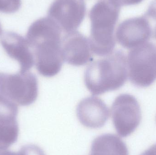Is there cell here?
<instances>
[{
	"label": "cell",
	"instance_id": "obj_1",
	"mask_svg": "<svg viewBox=\"0 0 156 155\" xmlns=\"http://www.w3.org/2000/svg\"><path fill=\"white\" fill-rule=\"evenodd\" d=\"M62 31L48 16L35 21L27 31L26 39L34 54L36 67L45 77L56 75L62 68Z\"/></svg>",
	"mask_w": 156,
	"mask_h": 155
},
{
	"label": "cell",
	"instance_id": "obj_2",
	"mask_svg": "<svg viewBox=\"0 0 156 155\" xmlns=\"http://www.w3.org/2000/svg\"><path fill=\"white\" fill-rule=\"evenodd\" d=\"M127 76L126 56L122 50H116L88 66L84 83L92 94L99 95L118 90L125 83Z\"/></svg>",
	"mask_w": 156,
	"mask_h": 155
},
{
	"label": "cell",
	"instance_id": "obj_3",
	"mask_svg": "<svg viewBox=\"0 0 156 155\" xmlns=\"http://www.w3.org/2000/svg\"><path fill=\"white\" fill-rule=\"evenodd\" d=\"M120 8L108 0H100L92 7L89 16L91 22L89 38L92 52L101 56L112 52L115 45L114 30Z\"/></svg>",
	"mask_w": 156,
	"mask_h": 155
},
{
	"label": "cell",
	"instance_id": "obj_4",
	"mask_svg": "<svg viewBox=\"0 0 156 155\" xmlns=\"http://www.w3.org/2000/svg\"><path fill=\"white\" fill-rule=\"evenodd\" d=\"M130 82L135 86L146 87L156 80V45L147 42L132 49L127 59Z\"/></svg>",
	"mask_w": 156,
	"mask_h": 155
},
{
	"label": "cell",
	"instance_id": "obj_5",
	"mask_svg": "<svg viewBox=\"0 0 156 155\" xmlns=\"http://www.w3.org/2000/svg\"><path fill=\"white\" fill-rule=\"evenodd\" d=\"M38 92L37 77L33 73H0V94L17 105L32 104L37 98Z\"/></svg>",
	"mask_w": 156,
	"mask_h": 155
},
{
	"label": "cell",
	"instance_id": "obj_6",
	"mask_svg": "<svg viewBox=\"0 0 156 155\" xmlns=\"http://www.w3.org/2000/svg\"><path fill=\"white\" fill-rule=\"evenodd\" d=\"M114 126L120 136L126 137L133 133L140 124L141 110L136 98L129 94L115 98L112 106Z\"/></svg>",
	"mask_w": 156,
	"mask_h": 155
},
{
	"label": "cell",
	"instance_id": "obj_7",
	"mask_svg": "<svg viewBox=\"0 0 156 155\" xmlns=\"http://www.w3.org/2000/svg\"><path fill=\"white\" fill-rule=\"evenodd\" d=\"M86 14L84 0H55L49 7L48 17L58 24L66 33L79 28Z\"/></svg>",
	"mask_w": 156,
	"mask_h": 155
},
{
	"label": "cell",
	"instance_id": "obj_8",
	"mask_svg": "<svg viewBox=\"0 0 156 155\" xmlns=\"http://www.w3.org/2000/svg\"><path fill=\"white\" fill-rule=\"evenodd\" d=\"M153 35V30L145 16L129 18L117 27V42L125 48L133 49L147 42Z\"/></svg>",
	"mask_w": 156,
	"mask_h": 155
},
{
	"label": "cell",
	"instance_id": "obj_9",
	"mask_svg": "<svg viewBox=\"0 0 156 155\" xmlns=\"http://www.w3.org/2000/svg\"><path fill=\"white\" fill-rule=\"evenodd\" d=\"M89 39L77 31L66 33L62 38L63 61L74 66L85 65L93 60Z\"/></svg>",
	"mask_w": 156,
	"mask_h": 155
},
{
	"label": "cell",
	"instance_id": "obj_10",
	"mask_svg": "<svg viewBox=\"0 0 156 155\" xmlns=\"http://www.w3.org/2000/svg\"><path fill=\"white\" fill-rule=\"evenodd\" d=\"M18 113L17 105L0 94V150H6L17 141Z\"/></svg>",
	"mask_w": 156,
	"mask_h": 155
},
{
	"label": "cell",
	"instance_id": "obj_11",
	"mask_svg": "<svg viewBox=\"0 0 156 155\" xmlns=\"http://www.w3.org/2000/svg\"><path fill=\"white\" fill-rule=\"evenodd\" d=\"M1 43L9 57L20 65V72H28L35 64L34 57L26 39L12 32L3 33Z\"/></svg>",
	"mask_w": 156,
	"mask_h": 155
},
{
	"label": "cell",
	"instance_id": "obj_12",
	"mask_svg": "<svg viewBox=\"0 0 156 155\" xmlns=\"http://www.w3.org/2000/svg\"><path fill=\"white\" fill-rule=\"evenodd\" d=\"M81 123L88 128H101L105 124L110 116V110L100 98L91 96L80 101L76 110Z\"/></svg>",
	"mask_w": 156,
	"mask_h": 155
},
{
	"label": "cell",
	"instance_id": "obj_13",
	"mask_svg": "<svg viewBox=\"0 0 156 155\" xmlns=\"http://www.w3.org/2000/svg\"><path fill=\"white\" fill-rule=\"evenodd\" d=\"M90 155H129V152L125 143L119 136L105 134L94 140Z\"/></svg>",
	"mask_w": 156,
	"mask_h": 155
},
{
	"label": "cell",
	"instance_id": "obj_14",
	"mask_svg": "<svg viewBox=\"0 0 156 155\" xmlns=\"http://www.w3.org/2000/svg\"><path fill=\"white\" fill-rule=\"evenodd\" d=\"M21 0H0V12L10 14L16 12L21 7Z\"/></svg>",
	"mask_w": 156,
	"mask_h": 155
},
{
	"label": "cell",
	"instance_id": "obj_15",
	"mask_svg": "<svg viewBox=\"0 0 156 155\" xmlns=\"http://www.w3.org/2000/svg\"><path fill=\"white\" fill-rule=\"evenodd\" d=\"M19 151L22 155H45L40 147L35 145L24 146Z\"/></svg>",
	"mask_w": 156,
	"mask_h": 155
},
{
	"label": "cell",
	"instance_id": "obj_16",
	"mask_svg": "<svg viewBox=\"0 0 156 155\" xmlns=\"http://www.w3.org/2000/svg\"><path fill=\"white\" fill-rule=\"evenodd\" d=\"M112 4L119 8L125 5H134L138 4L143 0H108Z\"/></svg>",
	"mask_w": 156,
	"mask_h": 155
},
{
	"label": "cell",
	"instance_id": "obj_17",
	"mask_svg": "<svg viewBox=\"0 0 156 155\" xmlns=\"http://www.w3.org/2000/svg\"><path fill=\"white\" fill-rule=\"evenodd\" d=\"M145 16L150 17L156 21V0H154L150 4Z\"/></svg>",
	"mask_w": 156,
	"mask_h": 155
},
{
	"label": "cell",
	"instance_id": "obj_18",
	"mask_svg": "<svg viewBox=\"0 0 156 155\" xmlns=\"http://www.w3.org/2000/svg\"><path fill=\"white\" fill-rule=\"evenodd\" d=\"M140 155H156V143Z\"/></svg>",
	"mask_w": 156,
	"mask_h": 155
},
{
	"label": "cell",
	"instance_id": "obj_19",
	"mask_svg": "<svg viewBox=\"0 0 156 155\" xmlns=\"http://www.w3.org/2000/svg\"><path fill=\"white\" fill-rule=\"evenodd\" d=\"M0 155H22L20 151L15 153L7 150H0Z\"/></svg>",
	"mask_w": 156,
	"mask_h": 155
},
{
	"label": "cell",
	"instance_id": "obj_20",
	"mask_svg": "<svg viewBox=\"0 0 156 155\" xmlns=\"http://www.w3.org/2000/svg\"><path fill=\"white\" fill-rule=\"evenodd\" d=\"M2 26H1V24H0V35L2 34Z\"/></svg>",
	"mask_w": 156,
	"mask_h": 155
},
{
	"label": "cell",
	"instance_id": "obj_21",
	"mask_svg": "<svg viewBox=\"0 0 156 155\" xmlns=\"http://www.w3.org/2000/svg\"><path fill=\"white\" fill-rule=\"evenodd\" d=\"M155 37L156 38V28L155 29Z\"/></svg>",
	"mask_w": 156,
	"mask_h": 155
}]
</instances>
